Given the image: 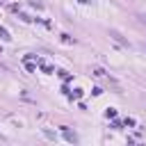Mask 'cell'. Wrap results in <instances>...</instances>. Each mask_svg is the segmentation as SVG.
I'll return each instance as SVG.
<instances>
[{"label": "cell", "mask_w": 146, "mask_h": 146, "mask_svg": "<svg viewBox=\"0 0 146 146\" xmlns=\"http://www.w3.org/2000/svg\"><path fill=\"white\" fill-rule=\"evenodd\" d=\"M110 36H112L114 41H119L121 46H125V48H130V41H128V39H123V36H121V32H116V30H110Z\"/></svg>", "instance_id": "1"}, {"label": "cell", "mask_w": 146, "mask_h": 146, "mask_svg": "<svg viewBox=\"0 0 146 146\" xmlns=\"http://www.w3.org/2000/svg\"><path fill=\"white\" fill-rule=\"evenodd\" d=\"M62 130H64V137H66L68 141H78V135H75V132H71L68 128H62Z\"/></svg>", "instance_id": "2"}, {"label": "cell", "mask_w": 146, "mask_h": 146, "mask_svg": "<svg viewBox=\"0 0 146 146\" xmlns=\"http://www.w3.org/2000/svg\"><path fill=\"white\" fill-rule=\"evenodd\" d=\"M0 36H2V39H5V41H9V39H11V36H9V32H7V30H5V27H0Z\"/></svg>", "instance_id": "3"}, {"label": "cell", "mask_w": 146, "mask_h": 146, "mask_svg": "<svg viewBox=\"0 0 146 146\" xmlns=\"http://www.w3.org/2000/svg\"><path fill=\"white\" fill-rule=\"evenodd\" d=\"M141 21H144V23H146V14H144V16H141Z\"/></svg>", "instance_id": "4"}, {"label": "cell", "mask_w": 146, "mask_h": 146, "mask_svg": "<svg viewBox=\"0 0 146 146\" xmlns=\"http://www.w3.org/2000/svg\"><path fill=\"white\" fill-rule=\"evenodd\" d=\"M144 100H146V96H144Z\"/></svg>", "instance_id": "5"}, {"label": "cell", "mask_w": 146, "mask_h": 146, "mask_svg": "<svg viewBox=\"0 0 146 146\" xmlns=\"http://www.w3.org/2000/svg\"><path fill=\"white\" fill-rule=\"evenodd\" d=\"M0 137H2V135H0Z\"/></svg>", "instance_id": "6"}]
</instances>
